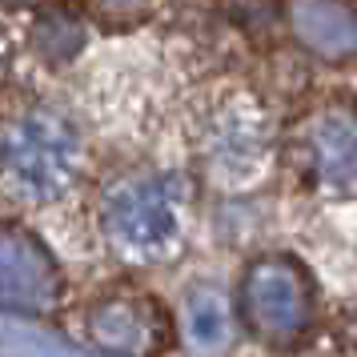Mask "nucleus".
<instances>
[{
    "label": "nucleus",
    "mask_w": 357,
    "mask_h": 357,
    "mask_svg": "<svg viewBox=\"0 0 357 357\" xmlns=\"http://www.w3.org/2000/svg\"><path fill=\"white\" fill-rule=\"evenodd\" d=\"M77 165L73 132L52 113H33L24 121H13L8 129V181H24L40 189V197L56 193ZM65 193V189H61Z\"/></svg>",
    "instance_id": "f257e3e1"
},
{
    "label": "nucleus",
    "mask_w": 357,
    "mask_h": 357,
    "mask_svg": "<svg viewBox=\"0 0 357 357\" xmlns=\"http://www.w3.org/2000/svg\"><path fill=\"white\" fill-rule=\"evenodd\" d=\"M125 193L116 197L113 213H109V229H113L121 245H129L137 249V257L141 261H157V245L161 237L173 229L177 221V209H173V193L157 185L153 177L145 181H129V185H121Z\"/></svg>",
    "instance_id": "f03ea898"
}]
</instances>
